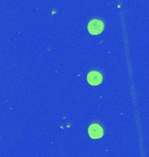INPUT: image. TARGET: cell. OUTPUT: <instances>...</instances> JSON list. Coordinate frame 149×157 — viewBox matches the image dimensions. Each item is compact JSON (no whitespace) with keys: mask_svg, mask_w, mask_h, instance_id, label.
Returning a JSON list of instances; mask_svg holds the SVG:
<instances>
[{"mask_svg":"<svg viewBox=\"0 0 149 157\" xmlns=\"http://www.w3.org/2000/svg\"><path fill=\"white\" fill-rule=\"evenodd\" d=\"M87 28L92 35H99L104 30V23L99 19H93L88 23Z\"/></svg>","mask_w":149,"mask_h":157,"instance_id":"6da1fadb","label":"cell"},{"mask_svg":"<svg viewBox=\"0 0 149 157\" xmlns=\"http://www.w3.org/2000/svg\"><path fill=\"white\" fill-rule=\"evenodd\" d=\"M88 134L93 139H99L104 135V130L99 124H92L88 128Z\"/></svg>","mask_w":149,"mask_h":157,"instance_id":"7a4b0ae2","label":"cell"},{"mask_svg":"<svg viewBox=\"0 0 149 157\" xmlns=\"http://www.w3.org/2000/svg\"><path fill=\"white\" fill-rule=\"evenodd\" d=\"M86 79L91 86H98L102 82V75L96 71H92L87 74Z\"/></svg>","mask_w":149,"mask_h":157,"instance_id":"3957f363","label":"cell"}]
</instances>
